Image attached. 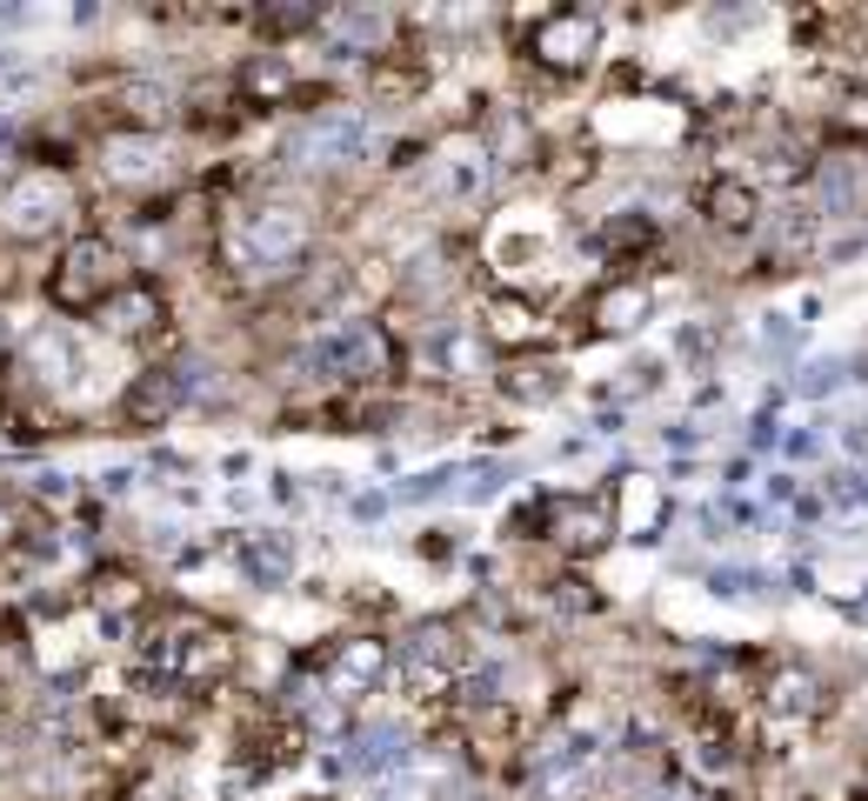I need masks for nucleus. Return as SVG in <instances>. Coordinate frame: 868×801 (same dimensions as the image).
Here are the masks:
<instances>
[{
	"mask_svg": "<svg viewBox=\"0 0 868 801\" xmlns=\"http://www.w3.org/2000/svg\"><path fill=\"white\" fill-rule=\"evenodd\" d=\"M388 147L381 120L354 100H321L308 107L287 140H281V174H308V180H334V174H354V167H381L374 154Z\"/></svg>",
	"mask_w": 868,
	"mask_h": 801,
	"instance_id": "f257e3e1",
	"label": "nucleus"
},
{
	"mask_svg": "<svg viewBox=\"0 0 868 801\" xmlns=\"http://www.w3.org/2000/svg\"><path fill=\"white\" fill-rule=\"evenodd\" d=\"M80 608L94 615V628H100V635H134V628L160 608V595L147 588V575H140V568L114 561V568H94V575H87Z\"/></svg>",
	"mask_w": 868,
	"mask_h": 801,
	"instance_id": "4468645a",
	"label": "nucleus"
},
{
	"mask_svg": "<svg viewBox=\"0 0 868 801\" xmlns=\"http://www.w3.org/2000/svg\"><path fill=\"white\" fill-rule=\"evenodd\" d=\"M501 180H508V174H501V160L488 154V140H481L475 127H448L441 140H428V160H421V174H415V201L435 207V214H475V207L495 201Z\"/></svg>",
	"mask_w": 868,
	"mask_h": 801,
	"instance_id": "7ed1b4c3",
	"label": "nucleus"
},
{
	"mask_svg": "<svg viewBox=\"0 0 868 801\" xmlns=\"http://www.w3.org/2000/svg\"><path fill=\"white\" fill-rule=\"evenodd\" d=\"M40 521V508L27 501V495H13V488H0V561H13V548H20V535Z\"/></svg>",
	"mask_w": 868,
	"mask_h": 801,
	"instance_id": "aec40b11",
	"label": "nucleus"
},
{
	"mask_svg": "<svg viewBox=\"0 0 868 801\" xmlns=\"http://www.w3.org/2000/svg\"><path fill=\"white\" fill-rule=\"evenodd\" d=\"M662 374H669V361H662V354H635V361L622 368V388H615V394H622V401H642V394H655V388H662Z\"/></svg>",
	"mask_w": 868,
	"mask_h": 801,
	"instance_id": "5701e85b",
	"label": "nucleus"
},
{
	"mask_svg": "<svg viewBox=\"0 0 868 801\" xmlns=\"http://www.w3.org/2000/svg\"><path fill=\"white\" fill-rule=\"evenodd\" d=\"M127 281H134V261L120 254V241L100 234V227H74V234L60 241V254H53L40 294H47V307H53L60 321L80 328V321H94Z\"/></svg>",
	"mask_w": 868,
	"mask_h": 801,
	"instance_id": "f03ea898",
	"label": "nucleus"
},
{
	"mask_svg": "<svg viewBox=\"0 0 868 801\" xmlns=\"http://www.w3.org/2000/svg\"><path fill=\"white\" fill-rule=\"evenodd\" d=\"M301 668L321 682V695H328L334 709H368V702L394 682V635H381V628H348V635L308 648Z\"/></svg>",
	"mask_w": 868,
	"mask_h": 801,
	"instance_id": "20e7f679",
	"label": "nucleus"
},
{
	"mask_svg": "<svg viewBox=\"0 0 868 801\" xmlns=\"http://www.w3.org/2000/svg\"><path fill=\"white\" fill-rule=\"evenodd\" d=\"M435 87V60L415 47V40H401L394 53H381V60H368V100L374 107H388V114H401V107H415L421 94Z\"/></svg>",
	"mask_w": 868,
	"mask_h": 801,
	"instance_id": "f3484780",
	"label": "nucleus"
},
{
	"mask_svg": "<svg viewBox=\"0 0 868 801\" xmlns=\"http://www.w3.org/2000/svg\"><path fill=\"white\" fill-rule=\"evenodd\" d=\"M94 167H100V180L120 187V194H154V187H167V174H174V147H167V134L107 127V134L94 140Z\"/></svg>",
	"mask_w": 868,
	"mask_h": 801,
	"instance_id": "6e6552de",
	"label": "nucleus"
},
{
	"mask_svg": "<svg viewBox=\"0 0 868 801\" xmlns=\"http://www.w3.org/2000/svg\"><path fill=\"white\" fill-rule=\"evenodd\" d=\"M80 214V194L60 167H13L0 180V241L7 247H40L53 234H67Z\"/></svg>",
	"mask_w": 868,
	"mask_h": 801,
	"instance_id": "423d86ee",
	"label": "nucleus"
},
{
	"mask_svg": "<svg viewBox=\"0 0 868 801\" xmlns=\"http://www.w3.org/2000/svg\"><path fill=\"white\" fill-rule=\"evenodd\" d=\"M415 561H435V568L455 561V535H448V528H421V535H415Z\"/></svg>",
	"mask_w": 868,
	"mask_h": 801,
	"instance_id": "b1692460",
	"label": "nucleus"
},
{
	"mask_svg": "<svg viewBox=\"0 0 868 801\" xmlns=\"http://www.w3.org/2000/svg\"><path fill=\"white\" fill-rule=\"evenodd\" d=\"M662 294L648 274H602L588 294H582V334L595 341H622V334H642L655 321Z\"/></svg>",
	"mask_w": 868,
	"mask_h": 801,
	"instance_id": "1a4fd4ad",
	"label": "nucleus"
},
{
	"mask_svg": "<svg viewBox=\"0 0 868 801\" xmlns=\"http://www.w3.org/2000/svg\"><path fill=\"white\" fill-rule=\"evenodd\" d=\"M227 561L254 595H287L301 575V541L287 528H234L227 535Z\"/></svg>",
	"mask_w": 868,
	"mask_h": 801,
	"instance_id": "2eb2a0df",
	"label": "nucleus"
},
{
	"mask_svg": "<svg viewBox=\"0 0 868 801\" xmlns=\"http://www.w3.org/2000/svg\"><path fill=\"white\" fill-rule=\"evenodd\" d=\"M488 381H495V394H501L508 408H555V401L575 388V368H568L562 354H515V361H501Z\"/></svg>",
	"mask_w": 868,
	"mask_h": 801,
	"instance_id": "dca6fc26",
	"label": "nucleus"
},
{
	"mask_svg": "<svg viewBox=\"0 0 868 801\" xmlns=\"http://www.w3.org/2000/svg\"><path fill=\"white\" fill-rule=\"evenodd\" d=\"M508 475H515L508 461H475V468H461V488H455V495H461L468 508H481V501H495V495H501V481H508Z\"/></svg>",
	"mask_w": 868,
	"mask_h": 801,
	"instance_id": "412c9836",
	"label": "nucleus"
},
{
	"mask_svg": "<svg viewBox=\"0 0 868 801\" xmlns=\"http://www.w3.org/2000/svg\"><path fill=\"white\" fill-rule=\"evenodd\" d=\"M475 328H481L488 354L515 361V354H535V348H542V334H548V307H542L535 287H488Z\"/></svg>",
	"mask_w": 868,
	"mask_h": 801,
	"instance_id": "ddd939ff",
	"label": "nucleus"
},
{
	"mask_svg": "<svg viewBox=\"0 0 868 801\" xmlns=\"http://www.w3.org/2000/svg\"><path fill=\"white\" fill-rule=\"evenodd\" d=\"M94 328L114 341V348H154L167 328H174V294H167V281H154V274H134L100 314H94Z\"/></svg>",
	"mask_w": 868,
	"mask_h": 801,
	"instance_id": "9b49d317",
	"label": "nucleus"
},
{
	"mask_svg": "<svg viewBox=\"0 0 868 801\" xmlns=\"http://www.w3.org/2000/svg\"><path fill=\"white\" fill-rule=\"evenodd\" d=\"M782 455H789V461H816V455H822V434H809V428H789V434H782Z\"/></svg>",
	"mask_w": 868,
	"mask_h": 801,
	"instance_id": "393cba45",
	"label": "nucleus"
},
{
	"mask_svg": "<svg viewBox=\"0 0 868 801\" xmlns=\"http://www.w3.org/2000/svg\"><path fill=\"white\" fill-rule=\"evenodd\" d=\"M187 401H194L187 368H181V354H167V361H147L140 374H127V388H120L114 414H120V428H127V434H154V428H167Z\"/></svg>",
	"mask_w": 868,
	"mask_h": 801,
	"instance_id": "f8f14e48",
	"label": "nucleus"
},
{
	"mask_svg": "<svg viewBox=\"0 0 868 801\" xmlns=\"http://www.w3.org/2000/svg\"><path fill=\"white\" fill-rule=\"evenodd\" d=\"M521 60H528L535 74H548L555 87L595 74V60H602V13H588V7L528 13V20H521Z\"/></svg>",
	"mask_w": 868,
	"mask_h": 801,
	"instance_id": "0eeeda50",
	"label": "nucleus"
},
{
	"mask_svg": "<svg viewBox=\"0 0 868 801\" xmlns=\"http://www.w3.org/2000/svg\"><path fill=\"white\" fill-rule=\"evenodd\" d=\"M234 100L241 107H294V100H308V80H301V67L287 53L261 47V53H247L234 67Z\"/></svg>",
	"mask_w": 868,
	"mask_h": 801,
	"instance_id": "a211bd4d",
	"label": "nucleus"
},
{
	"mask_svg": "<svg viewBox=\"0 0 868 801\" xmlns=\"http://www.w3.org/2000/svg\"><path fill=\"white\" fill-rule=\"evenodd\" d=\"M856 381V354H822V361H809V368H796V394L802 401H829V394H842Z\"/></svg>",
	"mask_w": 868,
	"mask_h": 801,
	"instance_id": "6ab92c4d",
	"label": "nucleus"
},
{
	"mask_svg": "<svg viewBox=\"0 0 868 801\" xmlns=\"http://www.w3.org/2000/svg\"><path fill=\"white\" fill-rule=\"evenodd\" d=\"M535 508H542V548H555L575 568L622 541L615 488H535Z\"/></svg>",
	"mask_w": 868,
	"mask_h": 801,
	"instance_id": "39448f33",
	"label": "nucleus"
},
{
	"mask_svg": "<svg viewBox=\"0 0 868 801\" xmlns=\"http://www.w3.org/2000/svg\"><path fill=\"white\" fill-rule=\"evenodd\" d=\"M455 481H461V468L441 461V468H428V475H408V481L394 488V501H441V495H455Z\"/></svg>",
	"mask_w": 868,
	"mask_h": 801,
	"instance_id": "4be33fe9",
	"label": "nucleus"
},
{
	"mask_svg": "<svg viewBox=\"0 0 868 801\" xmlns=\"http://www.w3.org/2000/svg\"><path fill=\"white\" fill-rule=\"evenodd\" d=\"M695 214L715 241H755L762 221H769V194L742 174V167H715L702 187H695Z\"/></svg>",
	"mask_w": 868,
	"mask_h": 801,
	"instance_id": "9d476101",
	"label": "nucleus"
},
{
	"mask_svg": "<svg viewBox=\"0 0 868 801\" xmlns=\"http://www.w3.org/2000/svg\"><path fill=\"white\" fill-rule=\"evenodd\" d=\"M388 501H394V495H354V515H361V521H381Z\"/></svg>",
	"mask_w": 868,
	"mask_h": 801,
	"instance_id": "a878e982",
	"label": "nucleus"
}]
</instances>
